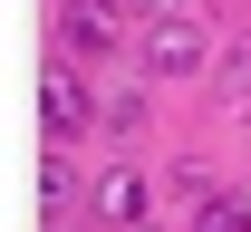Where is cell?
<instances>
[{
  "label": "cell",
  "mask_w": 251,
  "mask_h": 232,
  "mask_svg": "<svg viewBox=\"0 0 251 232\" xmlns=\"http://www.w3.org/2000/svg\"><path fill=\"white\" fill-rule=\"evenodd\" d=\"M145 77H203L213 68V29L203 20H145Z\"/></svg>",
  "instance_id": "1"
},
{
  "label": "cell",
  "mask_w": 251,
  "mask_h": 232,
  "mask_svg": "<svg viewBox=\"0 0 251 232\" xmlns=\"http://www.w3.org/2000/svg\"><path fill=\"white\" fill-rule=\"evenodd\" d=\"M58 39H68V58H106V49H126V39H116V0H68V10H58Z\"/></svg>",
  "instance_id": "2"
},
{
  "label": "cell",
  "mask_w": 251,
  "mask_h": 232,
  "mask_svg": "<svg viewBox=\"0 0 251 232\" xmlns=\"http://www.w3.org/2000/svg\"><path fill=\"white\" fill-rule=\"evenodd\" d=\"M87 203H97V213H106L116 232H135V223H145V203H155V184H145L135 165H106V174L87 184Z\"/></svg>",
  "instance_id": "3"
},
{
  "label": "cell",
  "mask_w": 251,
  "mask_h": 232,
  "mask_svg": "<svg viewBox=\"0 0 251 232\" xmlns=\"http://www.w3.org/2000/svg\"><path fill=\"white\" fill-rule=\"evenodd\" d=\"M39 116H49V135H58V145L97 126V97L77 87V68H49V87H39Z\"/></svg>",
  "instance_id": "4"
},
{
  "label": "cell",
  "mask_w": 251,
  "mask_h": 232,
  "mask_svg": "<svg viewBox=\"0 0 251 232\" xmlns=\"http://www.w3.org/2000/svg\"><path fill=\"white\" fill-rule=\"evenodd\" d=\"M174 194H193V203H222V174L203 165V155H174V174H164Z\"/></svg>",
  "instance_id": "5"
},
{
  "label": "cell",
  "mask_w": 251,
  "mask_h": 232,
  "mask_svg": "<svg viewBox=\"0 0 251 232\" xmlns=\"http://www.w3.org/2000/svg\"><path fill=\"white\" fill-rule=\"evenodd\" d=\"M97 126H116V135H135V126H145V87H116V97L97 106Z\"/></svg>",
  "instance_id": "6"
},
{
  "label": "cell",
  "mask_w": 251,
  "mask_h": 232,
  "mask_svg": "<svg viewBox=\"0 0 251 232\" xmlns=\"http://www.w3.org/2000/svg\"><path fill=\"white\" fill-rule=\"evenodd\" d=\"M68 203H87V184H77V174H68L58 155H49V213H68Z\"/></svg>",
  "instance_id": "7"
},
{
  "label": "cell",
  "mask_w": 251,
  "mask_h": 232,
  "mask_svg": "<svg viewBox=\"0 0 251 232\" xmlns=\"http://www.w3.org/2000/svg\"><path fill=\"white\" fill-rule=\"evenodd\" d=\"M193 232H251V213H242L232 194H222V203H203V223H193Z\"/></svg>",
  "instance_id": "8"
},
{
  "label": "cell",
  "mask_w": 251,
  "mask_h": 232,
  "mask_svg": "<svg viewBox=\"0 0 251 232\" xmlns=\"http://www.w3.org/2000/svg\"><path fill=\"white\" fill-rule=\"evenodd\" d=\"M232 87H242V116H251V49H232V68H222Z\"/></svg>",
  "instance_id": "9"
}]
</instances>
